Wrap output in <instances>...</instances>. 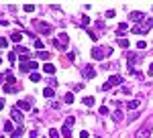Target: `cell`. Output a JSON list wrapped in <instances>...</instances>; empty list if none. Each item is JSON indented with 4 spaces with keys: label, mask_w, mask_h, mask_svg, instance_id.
Masks as SVG:
<instances>
[{
    "label": "cell",
    "mask_w": 153,
    "mask_h": 138,
    "mask_svg": "<svg viewBox=\"0 0 153 138\" xmlns=\"http://www.w3.org/2000/svg\"><path fill=\"white\" fill-rule=\"evenodd\" d=\"M151 26H153V16H151V18H147L145 24H135V26H133V33H135V34H145V33L151 31Z\"/></svg>",
    "instance_id": "6da1fadb"
},
{
    "label": "cell",
    "mask_w": 153,
    "mask_h": 138,
    "mask_svg": "<svg viewBox=\"0 0 153 138\" xmlns=\"http://www.w3.org/2000/svg\"><path fill=\"white\" fill-rule=\"evenodd\" d=\"M110 53H112L110 47H94V49H92V57L94 59H104V57H108Z\"/></svg>",
    "instance_id": "7a4b0ae2"
},
{
    "label": "cell",
    "mask_w": 153,
    "mask_h": 138,
    "mask_svg": "<svg viewBox=\"0 0 153 138\" xmlns=\"http://www.w3.org/2000/svg\"><path fill=\"white\" fill-rule=\"evenodd\" d=\"M123 81H125V79H123L120 75H110V77L106 79V83L102 85V92H106V90H110V87H117V85H120Z\"/></svg>",
    "instance_id": "3957f363"
},
{
    "label": "cell",
    "mask_w": 153,
    "mask_h": 138,
    "mask_svg": "<svg viewBox=\"0 0 153 138\" xmlns=\"http://www.w3.org/2000/svg\"><path fill=\"white\" fill-rule=\"evenodd\" d=\"M33 24H35V29L41 34H51V33H53V26H51V24H47V23H43V21H35Z\"/></svg>",
    "instance_id": "277c9868"
},
{
    "label": "cell",
    "mask_w": 153,
    "mask_h": 138,
    "mask_svg": "<svg viewBox=\"0 0 153 138\" xmlns=\"http://www.w3.org/2000/svg\"><path fill=\"white\" fill-rule=\"evenodd\" d=\"M10 118L19 124V126H23V120H25V116H23V112L19 110V108H12V112H10Z\"/></svg>",
    "instance_id": "5b68a950"
},
{
    "label": "cell",
    "mask_w": 153,
    "mask_h": 138,
    "mask_svg": "<svg viewBox=\"0 0 153 138\" xmlns=\"http://www.w3.org/2000/svg\"><path fill=\"white\" fill-rule=\"evenodd\" d=\"M82 73H84V77H86V79H94V77H96V69H94V65H86Z\"/></svg>",
    "instance_id": "8992f818"
},
{
    "label": "cell",
    "mask_w": 153,
    "mask_h": 138,
    "mask_svg": "<svg viewBox=\"0 0 153 138\" xmlns=\"http://www.w3.org/2000/svg\"><path fill=\"white\" fill-rule=\"evenodd\" d=\"M16 108H19V110H31V108H33V98H29V100H21V102L16 104Z\"/></svg>",
    "instance_id": "52a82bcc"
},
{
    "label": "cell",
    "mask_w": 153,
    "mask_h": 138,
    "mask_svg": "<svg viewBox=\"0 0 153 138\" xmlns=\"http://www.w3.org/2000/svg\"><path fill=\"white\" fill-rule=\"evenodd\" d=\"M129 18L133 21V23H141L143 18H145V14H143V12H139V10H133L129 14Z\"/></svg>",
    "instance_id": "ba28073f"
},
{
    "label": "cell",
    "mask_w": 153,
    "mask_h": 138,
    "mask_svg": "<svg viewBox=\"0 0 153 138\" xmlns=\"http://www.w3.org/2000/svg\"><path fill=\"white\" fill-rule=\"evenodd\" d=\"M149 136H151V128H149V126L141 128V130L135 134V138H149Z\"/></svg>",
    "instance_id": "9c48e42d"
},
{
    "label": "cell",
    "mask_w": 153,
    "mask_h": 138,
    "mask_svg": "<svg viewBox=\"0 0 153 138\" xmlns=\"http://www.w3.org/2000/svg\"><path fill=\"white\" fill-rule=\"evenodd\" d=\"M61 136H65V138L71 136V124H63L61 126Z\"/></svg>",
    "instance_id": "30bf717a"
},
{
    "label": "cell",
    "mask_w": 153,
    "mask_h": 138,
    "mask_svg": "<svg viewBox=\"0 0 153 138\" xmlns=\"http://www.w3.org/2000/svg\"><path fill=\"white\" fill-rule=\"evenodd\" d=\"M141 106V100H131V102H127V110H137Z\"/></svg>",
    "instance_id": "8fae6325"
},
{
    "label": "cell",
    "mask_w": 153,
    "mask_h": 138,
    "mask_svg": "<svg viewBox=\"0 0 153 138\" xmlns=\"http://www.w3.org/2000/svg\"><path fill=\"white\" fill-rule=\"evenodd\" d=\"M21 39H23V33H19V31L10 33V41L12 43H21Z\"/></svg>",
    "instance_id": "7c38bea8"
},
{
    "label": "cell",
    "mask_w": 153,
    "mask_h": 138,
    "mask_svg": "<svg viewBox=\"0 0 153 138\" xmlns=\"http://www.w3.org/2000/svg\"><path fill=\"white\" fill-rule=\"evenodd\" d=\"M123 118H125V116H123L120 110H114V112H112V120H114V122H123Z\"/></svg>",
    "instance_id": "4fadbf2b"
},
{
    "label": "cell",
    "mask_w": 153,
    "mask_h": 138,
    "mask_svg": "<svg viewBox=\"0 0 153 138\" xmlns=\"http://www.w3.org/2000/svg\"><path fill=\"white\" fill-rule=\"evenodd\" d=\"M57 41H59V43H61L63 47H65L68 43H70V37H68L65 33H59V39H57Z\"/></svg>",
    "instance_id": "5bb4252c"
},
{
    "label": "cell",
    "mask_w": 153,
    "mask_h": 138,
    "mask_svg": "<svg viewBox=\"0 0 153 138\" xmlns=\"http://www.w3.org/2000/svg\"><path fill=\"white\" fill-rule=\"evenodd\" d=\"M43 69H45V73H49V75H53V73H55V65H51V63H45Z\"/></svg>",
    "instance_id": "9a60e30c"
},
{
    "label": "cell",
    "mask_w": 153,
    "mask_h": 138,
    "mask_svg": "<svg viewBox=\"0 0 153 138\" xmlns=\"http://www.w3.org/2000/svg\"><path fill=\"white\" fill-rule=\"evenodd\" d=\"M88 24H90V16H86V14H82V18H80V26H82V29H86Z\"/></svg>",
    "instance_id": "2e32d148"
},
{
    "label": "cell",
    "mask_w": 153,
    "mask_h": 138,
    "mask_svg": "<svg viewBox=\"0 0 153 138\" xmlns=\"http://www.w3.org/2000/svg\"><path fill=\"white\" fill-rule=\"evenodd\" d=\"M14 53H19V55H27V53H29V49H27V47H23V45H16Z\"/></svg>",
    "instance_id": "e0dca14e"
},
{
    "label": "cell",
    "mask_w": 153,
    "mask_h": 138,
    "mask_svg": "<svg viewBox=\"0 0 153 138\" xmlns=\"http://www.w3.org/2000/svg\"><path fill=\"white\" fill-rule=\"evenodd\" d=\"M117 43H118V47H123V49H129V47H131L129 39H118Z\"/></svg>",
    "instance_id": "ac0fdd59"
},
{
    "label": "cell",
    "mask_w": 153,
    "mask_h": 138,
    "mask_svg": "<svg viewBox=\"0 0 153 138\" xmlns=\"http://www.w3.org/2000/svg\"><path fill=\"white\" fill-rule=\"evenodd\" d=\"M16 92V85H12V83H4V93H12Z\"/></svg>",
    "instance_id": "d6986e66"
},
{
    "label": "cell",
    "mask_w": 153,
    "mask_h": 138,
    "mask_svg": "<svg viewBox=\"0 0 153 138\" xmlns=\"http://www.w3.org/2000/svg\"><path fill=\"white\" fill-rule=\"evenodd\" d=\"M43 95H45V98H53V95H55L53 87H45V90H43Z\"/></svg>",
    "instance_id": "ffe728a7"
},
{
    "label": "cell",
    "mask_w": 153,
    "mask_h": 138,
    "mask_svg": "<svg viewBox=\"0 0 153 138\" xmlns=\"http://www.w3.org/2000/svg\"><path fill=\"white\" fill-rule=\"evenodd\" d=\"M63 102H65V104H74V93L68 92L65 95H63Z\"/></svg>",
    "instance_id": "44dd1931"
},
{
    "label": "cell",
    "mask_w": 153,
    "mask_h": 138,
    "mask_svg": "<svg viewBox=\"0 0 153 138\" xmlns=\"http://www.w3.org/2000/svg\"><path fill=\"white\" fill-rule=\"evenodd\" d=\"M25 134V130H23V126H19V128H14V132H12V136L14 138H19V136H23Z\"/></svg>",
    "instance_id": "7402d4cb"
},
{
    "label": "cell",
    "mask_w": 153,
    "mask_h": 138,
    "mask_svg": "<svg viewBox=\"0 0 153 138\" xmlns=\"http://www.w3.org/2000/svg\"><path fill=\"white\" fill-rule=\"evenodd\" d=\"M16 59H19V57H16V53H14V51H10V53H8V61L14 65V63H16Z\"/></svg>",
    "instance_id": "603a6c76"
},
{
    "label": "cell",
    "mask_w": 153,
    "mask_h": 138,
    "mask_svg": "<svg viewBox=\"0 0 153 138\" xmlns=\"http://www.w3.org/2000/svg\"><path fill=\"white\" fill-rule=\"evenodd\" d=\"M37 57L39 59H49V53L47 51H37Z\"/></svg>",
    "instance_id": "cb8c5ba5"
},
{
    "label": "cell",
    "mask_w": 153,
    "mask_h": 138,
    "mask_svg": "<svg viewBox=\"0 0 153 138\" xmlns=\"http://www.w3.org/2000/svg\"><path fill=\"white\" fill-rule=\"evenodd\" d=\"M49 138H59V130L51 128V130H49Z\"/></svg>",
    "instance_id": "d4e9b609"
},
{
    "label": "cell",
    "mask_w": 153,
    "mask_h": 138,
    "mask_svg": "<svg viewBox=\"0 0 153 138\" xmlns=\"http://www.w3.org/2000/svg\"><path fill=\"white\" fill-rule=\"evenodd\" d=\"M21 71H23V73H29V71H31V65H29V63H21Z\"/></svg>",
    "instance_id": "484cf974"
},
{
    "label": "cell",
    "mask_w": 153,
    "mask_h": 138,
    "mask_svg": "<svg viewBox=\"0 0 153 138\" xmlns=\"http://www.w3.org/2000/svg\"><path fill=\"white\" fill-rule=\"evenodd\" d=\"M29 79L37 83V81H41V75H39V73H31V75H29Z\"/></svg>",
    "instance_id": "4316f807"
},
{
    "label": "cell",
    "mask_w": 153,
    "mask_h": 138,
    "mask_svg": "<svg viewBox=\"0 0 153 138\" xmlns=\"http://www.w3.org/2000/svg\"><path fill=\"white\" fill-rule=\"evenodd\" d=\"M4 130H6V132H14V126H12V122H6V124H4Z\"/></svg>",
    "instance_id": "83f0119b"
},
{
    "label": "cell",
    "mask_w": 153,
    "mask_h": 138,
    "mask_svg": "<svg viewBox=\"0 0 153 138\" xmlns=\"http://www.w3.org/2000/svg\"><path fill=\"white\" fill-rule=\"evenodd\" d=\"M84 104H86V106H94V98H92V95L84 98Z\"/></svg>",
    "instance_id": "f1b7e54d"
},
{
    "label": "cell",
    "mask_w": 153,
    "mask_h": 138,
    "mask_svg": "<svg viewBox=\"0 0 153 138\" xmlns=\"http://www.w3.org/2000/svg\"><path fill=\"white\" fill-rule=\"evenodd\" d=\"M98 114H102V116H108V108H106V106H100V110H98Z\"/></svg>",
    "instance_id": "f546056e"
},
{
    "label": "cell",
    "mask_w": 153,
    "mask_h": 138,
    "mask_svg": "<svg viewBox=\"0 0 153 138\" xmlns=\"http://www.w3.org/2000/svg\"><path fill=\"white\" fill-rule=\"evenodd\" d=\"M88 37H90L92 41H98V33H94V31H88Z\"/></svg>",
    "instance_id": "4dcf8cb0"
},
{
    "label": "cell",
    "mask_w": 153,
    "mask_h": 138,
    "mask_svg": "<svg viewBox=\"0 0 153 138\" xmlns=\"http://www.w3.org/2000/svg\"><path fill=\"white\" fill-rule=\"evenodd\" d=\"M33 45H35V49H43V41H41V39H35Z\"/></svg>",
    "instance_id": "1f68e13d"
},
{
    "label": "cell",
    "mask_w": 153,
    "mask_h": 138,
    "mask_svg": "<svg viewBox=\"0 0 153 138\" xmlns=\"http://www.w3.org/2000/svg\"><path fill=\"white\" fill-rule=\"evenodd\" d=\"M57 83L59 81L55 79V77H51V79H49V87H57Z\"/></svg>",
    "instance_id": "d6a6232c"
},
{
    "label": "cell",
    "mask_w": 153,
    "mask_h": 138,
    "mask_svg": "<svg viewBox=\"0 0 153 138\" xmlns=\"http://www.w3.org/2000/svg\"><path fill=\"white\" fill-rule=\"evenodd\" d=\"M137 49H141V53H143V49H147V45H145V41H139V43H137Z\"/></svg>",
    "instance_id": "836d02e7"
},
{
    "label": "cell",
    "mask_w": 153,
    "mask_h": 138,
    "mask_svg": "<svg viewBox=\"0 0 153 138\" xmlns=\"http://www.w3.org/2000/svg\"><path fill=\"white\" fill-rule=\"evenodd\" d=\"M127 29H129V26H127V23H120V24H118V29H117V31H123V33H125Z\"/></svg>",
    "instance_id": "e575fe53"
},
{
    "label": "cell",
    "mask_w": 153,
    "mask_h": 138,
    "mask_svg": "<svg viewBox=\"0 0 153 138\" xmlns=\"http://www.w3.org/2000/svg\"><path fill=\"white\" fill-rule=\"evenodd\" d=\"M8 45V41H6V39H4V37H0V47H2V49H4V47Z\"/></svg>",
    "instance_id": "d590c367"
},
{
    "label": "cell",
    "mask_w": 153,
    "mask_h": 138,
    "mask_svg": "<svg viewBox=\"0 0 153 138\" xmlns=\"http://www.w3.org/2000/svg\"><path fill=\"white\" fill-rule=\"evenodd\" d=\"M23 8L27 12H33V10H35V6H33V4H27V6H23Z\"/></svg>",
    "instance_id": "8d00e7d4"
},
{
    "label": "cell",
    "mask_w": 153,
    "mask_h": 138,
    "mask_svg": "<svg viewBox=\"0 0 153 138\" xmlns=\"http://www.w3.org/2000/svg\"><path fill=\"white\" fill-rule=\"evenodd\" d=\"M74 122H76V116H70V118L65 120V124H71V126H74Z\"/></svg>",
    "instance_id": "74e56055"
},
{
    "label": "cell",
    "mask_w": 153,
    "mask_h": 138,
    "mask_svg": "<svg viewBox=\"0 0 153 138\" xmlns=\"http://www.w3.org/2000/svg\"><path fill=\"white\" fill-rule=\"evenodd\" d=\"M80 138H90V134H88L86 130H82V132H80Z\"/></svg>",
    "instance_id": "f35d334b"
},
{
    "label": "cell",
    "mask_w": 153,
    "mask_h": 138,
    "mask_svg": "<svg viewBox=\"0 0 153 138\" xmlns=\"http://www.w3.org/2000/svg\"><path fill=\"white\" fill-rule=\"evenodd\" d=\"M4 81H6V73H0V85H2Z\"/></svg>",
    "instance_id": "ab89813d"
},
{
    "label": "cell",
    "mask_w": 153,
    "mask_h": 138,
    "mask_svg": "<svg viewBox=\"0 0 153 138\" xmlns=\"http://www.w3.org/2000/svg\"><path fill=\"white\" fill-rule=\"evenodd\" d=\"M104 16H106V18H112V16H114V10H108Z\"/></svg>",
    "instance_id": "60d3db41"
},
{
    "label": "cell",
    "mask_w": 153,
    "mask_h": 138,
    "mask_svg": "<svg viewBox=\"0 0 153 138\" xmlns=\"http://www.w3.org/2000/svg\"><path fill=\"white\" fill-rule=\"evenodd\" d=\"M120 90H123V93H127V95H129V93H131V90H129V87H127V85H123Z\"/></svg>",
    "instance_id": "b9f144b4"
},
{
    "label": "cell",
    "mask_w": 153,
    "mask_h": 138,
    "mask_svg": "<svg viewBox=\"0 0 153 138\" xmlns=\"http://www.w3.org/2000/svg\"><path fill=\"white\" fill-rule=\"evenodd\" d=\"M29 138H37V132H35V130H31V132H29Z\"/></svg>",
    "instance_id": "7bdbcfd3"
},
{
    "label": "cell",
    "mask_w": 153,
    "mask_h": 138,
    "mask_svg": "<svg viewBox=\"0 0 153 138\" xmlns=\"http://www.w3.org/2000/svg\"><path fill=\"white\" fill-rule=\"evenodd\" d=\"M149 75H151V77H153V63H151V65H149Z\"/></svg>",
    "instance_id": "ee69618b"
},
{
    "label": "cell",
    "mask_w": 153,
    "mask_h": 138,
    "mask_svg": "<svg viewBox=\"0 0 153 138\" xmlns=\"http://www.w3.org/2000/svg\"><path fill=\"white\" fill-rule=\"evenodd\" d=\"M2 108H4V100H0V110H2Z\"/></svg>",
    "instance_id": "f6af8a7d"
},
{
    "label": "cell",
    "mask_w": 153,
    "mask_h": 138,
    "mask_svg": "<svg viewBox=\"0 0 153 138\" xmlns=\"http://www.w3.org/2000/svg\"><path fill=\"white\" fill-rule=\"evenodd\" d=\"M94 138H100V136H94Z\"/></svg>",
    "instance_id": "bcb514c9"
},
{
    "label": "cell",
    "mask_w": 153,
    "mask_h": 138,
    "mask_svg": "<svg viewBox=\"0 0 153 138\" xmlns=\"http://www.w3.org/2000/svg\"><path fill=\"white\" fill-rule=\"evenodd\" d=\"M0 63H2V59H0Z\"/></svg>",
    "instance_id": "7dc6e473"
}]
</instances>
